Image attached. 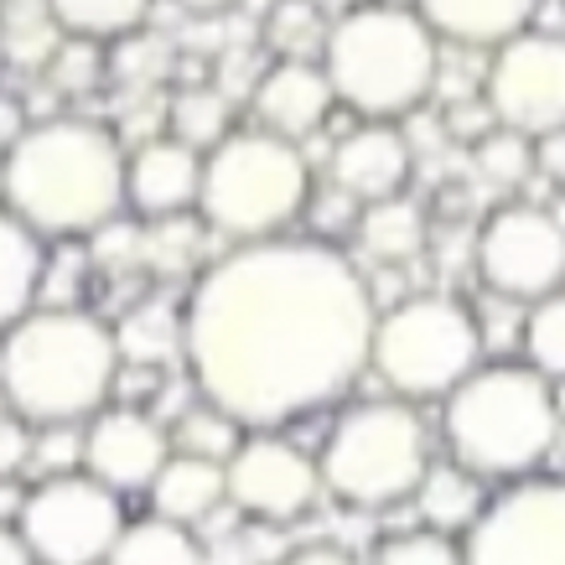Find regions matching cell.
I'll list each match as a JSON object with an SVG mask.
<instances>
[{
	"mask_svg": "<svg viewBox=\"0 0 565 565\" xmlns=\"http://www.w3.org/2000/svg\"><path fill=\"white\" fill-rule=\"evenodd\" d=\"M472 177L482 188L493 192H514V188H530L534 177V140L514 136V130H488V136L472 146Z\"/></svg>",
	"mask_w": 565,
	"mask_h": 565,
	"instance_id": "cell-31",
	"label": "cell"
},
{
	"mask_svg": "<svg viewBox=\"0 0 565 565\" xmlns=\"http://www.w3.org/2000/svg\"><path fill=\"white\" fill-rule=\"evenodd\" d=\"M198 192H203V151H192L182 140L156 136L125 156V203L146 223L198 213Z\"/></svg>",
	"mask_w": 565,
	"mask_h": 565,
	"instance_id": "cell-16",
	"label": "cell"
},
{
	"mask_svg": "<svg viewBox=\"0 0 565 565\" xmlns=\"http://www.w3.org/2000/svg\"><path fill=\"white\" fill-rule=\"evenodd\" d=\"M411 172H415V151H411V136H405L399 125L359 120L327 151V182L343 188L348 198L363 207L405 192L411 188Z\"/></svg>",
	"mask_w": 565,
	"mask_h": 565,
	"instance_id": "cell-15",
	"label": "cell"
},
{
	"mask_svg": "<svg viewBox=\"0 0 565 565\" xmlns=\"http://www.w3.org/2000/svg\"><path fill=\"white\" fill-rule=\"evenodd\" d=\"M244 436H249V430H244L239 420H228L218 405H207L203 394H198L188 411L172 420V451H182V457H203V462H228V457L239 451Z\"/></svg>",
	"mask_w": 565,
	"mask_h": 565,
	"instance_id": "cell-27",
	"label": "cell"
},
{
	"mask_svg": "<svg viewBox=\"0 0 565 565\" xmlns=\"http://www.w3.org/2000/svg\"><path fill=\"white\" fill-rule=\"evenodd\" d=\"M482 104L493 109L503 130L524 140H545L565 125V32H530L509 36L488 52L482 68Z\"/></svg>",
	"mask_w": 565,
	"mask_h": 565,
	"instance_id": "cell-12",
	"label": "cell"
},
{
	"mask_svg": "<svg viewBox=\"0 0 565 565\" xmlns=\"http://www.w3.org/2000/svg\"><path fill=\"white\" fill-rule=\"evenodd\" d=\"M0 565H36V561H32V550L21 545L17 524H0Z\"/></svg>",
	"mask_w": 565,
	"mask_h": 565,
	"instance_id": "cell-43",
	"label": "cell"
},
{
	"mask_svg": "<svg viewBox=\"0 0 565 565\" xmlns=\"http://www.w3.org/2000/svg\"><path fill=\"white\" fill-rule=\"evenodd\" d=\"M561 390L524 359H482L441 399V436L451 462L482 482H519L555 451Z\"/></svg>",
	"mask_w": 565,
	"mask_h": 565,
	"instance_id": "cell-4",
	"label": "cell"
},
{
	"mask_svg": "<svg viewBox=\"0 0 565 565\" xmlns=\"http://www.w3.org/2000/svg\"><path fill=\"white\" fill-rule=\"evenodd\" d=\"M457 545L462 565H565V478L503 482Z\"/></svg>",
	"mask_w": 565,
	"mask_h": 565,
	"instance_id": "cell-11",
	"label": "cell"
},
{
	"mask_svg": "<svg viewBox=\"0 0 565 565\" xmlns=\"http://www.w3.org/2000/svg\"><path fill=\"white\" fill-rule=\"evenodd\" d=\"M223 493L244 519L296 524L322 493V472L317 457H307L286 430H249L223 462Z\"/></svg>",
	"mask_w": 565,
	"mask_h": 565,
	"instance_id": "cell-13",
	"label": "cell"
},
{
	"mask_svg": "<svg viewBox=\"0 0 565 565\" xmlns=\"http://www.w3.org/2000/svg\"><path fill=\"white\" fill-rule=\"evenodd\" d=\"M115 353L125 369H156L167 374L172 363H182L188 353V322L182 307H172L167 296H146L115 322Z\"/></svg>",
	"mask_w": 565,
	"mask_h": 565,
	"instance_id": "cell-21",
	"label": "cell"
},
{
	"mask_svg": "<svg viewBox=\"0 0 565 565\" xmlns=\"http://www.w3.org/2000/svg\"><path fill=\"white\" fill-rule=\"evenodd\" d=\"M228 109H234V99L223 94V88H182L172 99V109H167V120H172V140H182V146H192V151H213L234 125H228Z\"/></svg>",
	"mask_w": 565,
	"mask_h": 565,
	"instance_id": "cell-28",
	"label": "cell"
},
{
	"mask_svg": "<svg viewBox=\"0 0 565 565\" xmlns=\"http://www.w3.org/2000/svg\"><path fill=\"white\" fill-rule=\"evenodd\" d=\"M478 332H482V359L498 353V343L519 348V338H524V307H519V301H503V296H488V301H482V317H478Z\"/></svg>",
	"mask_w": 565,
	"mask_h": 565,
	"instance_id": "cell-38",
	"label": "cell"
},
{
	"mask_svg": "<svg viewBox=\"0 0 565 565\" xmlns=\"http://www.w3.org/2000/svg\"><path fill=\"white\" fill-rule=\"evenodd\" d=\"M311 198V167L301 146L270 130H228L203 156L198 218L228 244H259L291 234Z\"/></svg>",
	"mask_w": 565,
	"mask_h": 565,
	"instance_id": "cell-6",
	"label": "cell"
},
{
	"mask_svg": "<svg viewBox=\"0 0 565 565\" xmlns=\"http://www.w3.org/2000/svg\"><path fill=\"white\" fill-rule=\"evenodd\" d=\"M430 467V430L415 405L405 399H359L348 405L322 451L317 472L322 488L348 509H394L420 488Z\"/></svg>",
	"mask_w": 565,
	"mask_h": 565,
	"instance_id": "cell-7",
	"label": "cell"
},
{
	"mask_svg": "<svg viewBox=\"0 0 565 565\" xmlns=\"http://www.w3.org/2000/svg\"><path fill=\"white\" fill-rule=\"evenodd\" d=\"M32 462V426L0 399V478H21Z\"/></svg>",
	"mask_w": 565,
	"mask_h": 565,
	"instance_id": "cell-39",
	"label": "cell"
},
{
	"mask_svg": "<svg viewBox=\"0 0 565 565\" xmlns=\"http://www.w3.org/2000/svg\"><path fill=\"white\" fill-rule=\"evenodd\" d=\"M120 379L115 327L88 307H32L0 332V399L26 426H84Z\"/></svg>",
	"mask_w": 565,
	"mask_h": 565,
	"instance_id": "cell-3",
	"label": "cell"
},
{
	"mask_svg": "<svg viewBox=\"0 0 565 565\" xmlns=\"http://www.w3.org/2000/svg\"><path fill=\"white\" fill-rule=\"evenodd\" d=\"M88 275H94V255L84 239H52L42 255V286H36V307H84Z\"/></svg>",
	"mask_w": 565,
	"mask_h": 565,
	"instance_id": "cell-32",
	"label": "cell"
},
{
	"mask_svg": "<svg viewBox=\"0 0 565 565\" xmlns=\"http://www.w3.org/2000/svg\"><path fill=\"white\" fill-rule=\"evenodd\" d=\"M359 213H363V203H353L343 188L322 182V188H311L301 223L311 228L307 239H322V244H338V249H343V239H353V228H359Z\"/></svg>",
	"mask_w": 565,
	"mask_h": 565,
	"instance_id": "cell-36",
	"label": "cell"
},
{
	"mask_svg": "<svg viewBox=\"0 0 565 565\" xmlns=\"http://www.w3.org/2000/svg\"><path fill=\"white\" fill-rule=\"evenodd\" d=\"M488 130H498V120H493V109H488L482 99H457V104H446V136L467 140V146H478Z\"/></svg>",
	"mask_w": 565,
	"mask_h": 565,
	"instance_id": "cell-40",
	"label": "cell"
},
{
	"mask_svg": "<svg viewBox=\"0 0 565 565\" xmlns=\"http://www.w3.org/2000/svg\"><path fill=\"white\" fill-rule=\"evenodd\" d=\"M182 322L192 390L244 430H286L363 379L379 311L338 244L280 234L198 270Z\"/></svg>",
	"mask_w": 565,
	"mask_h": 565,
	"instance_id": "cell-1",
	"label": "cell"
},
{
	"mask_svg": "<svg viewBox=\"0 0 565 565\" xmlns=\"http://www.w3.org/2000/svg\"><path fill=\"white\" fill-rule=\"evenodd\" d=\"M0 203L36 239H94L125 213V146L84 115H42L0 156Z\"/></svg>",
	"mask_w": 565,
	"mask_h": 565,
	"instance_id": "cell-2",
	"label": "cell"
},
{
	"mask_svg": "<svg viewBox=\"0 0 565 565\" xmlns=\"http://www.w3.org/2000/svg\"><path fill=\"white\" fill-rule=\"evenodd\" d=\"M534 172H545L550 188H565V125L550 130L545 140H534Z\"/></svg>",
	"mask_w": 565,
	"mask_h": 565,
	"instance_id": "cell-41",
	"label": "cell"
},
{
	"mask_svg": "<svg viewBox=\"0 0 565 565\" xmlns=\"http://www.w3.org/2000/svg\"><path fill=\"white\" fill-rule=\"evenodd\" d=\"M172 457V430L151 411L136 405H104L84 426V472L115 493H146L156 472Z\"/></svg>",
	"mask_w": 565,
	"mask_h": 565,
	"instance_id": "cell-14",
	"label": "cell"
},
{
	"mask_svg": "<svg viewBox=\"0 0 565 565\" xmlns=\"http://www.w3.org/2000/svg\"><path fill=\"white\" fill-rule=\"evenodd\" d=\"M322 73L332 99L369 125H394L436 94L441 42L411 0H363L327 26Z\"/></svg>",
	"mask_w": 565,
	"mask_h": 565,
	"instance_id": "cell-5",
	"label": "cell"
},
{
	"mask_svg": "<svg viewBox=\"0 0 565 565\" xmlns=\"http://www.w3.org/2000/svg\"><path fill=\"white\" fill-rule=\"evenodd\" d=\"M99 78H104V52H99V42L63 36V47L52 52V63H47V84L57 88V94L78 99V94H88V88H99Z\"/></svg>",
	"mask_w": 565,
	"mask_h": 565,
	"instance_id": "cell-37",
	"label": "cell"
},
{
	"mask_svg": "<svg viewBox=\"0 0 565 565\" xmlns=\"http://www.w3.org/2000/svg\"><path fill=\"white\" fill-rule=\"evenodd\" d=\"M104 565H203V545L182 524H167V519L146 514L125 524Z\"/></svg>",
	"mask_w": 565,
	"mask_h": 565,
	"instance_id": "cell-25",
	"label": "cell"
},
{
	"mask_svg": "<svg viewBox=\"0 0 565 565\" xmlns=\"http://www.w3.org/2000/svg\"><path fill=\"white\" fill-rule=\"evenodd\" d=\"M415 514H420V530H436V534H467L472 530V519L482 514V503H488V488L482 478H472L467 467H457L451 457L446 462H430L420 488H415Z\"/></svg>",
	"mask_w": 565,
	"mask_h": 565,
	"instance_id": "cell-22",
	"label": "cell"
},
{
	"mask_svg": "<svg viewBox=\"0 0 565 565\" xmlns=\"http://www.w3.org/2000/svg\"><path fill=\"white\" fill-rule=\"evenodd\" d=\"M146 498H151L156 519L192 530V524L213 519L223 503H228V493H223V462H203V457H182V451H172L167 467L156 472V482L146 488Z\"/></svg>",
	"mask_w": 565,
	"mask_h": 565,
	"instance_id": "cell-20",
	"label": "cell"
},
{
	"mask_svg": "<svg viewBox=\"0 0 565 565\" xmlns=\"http://www.w3.org/2000/svg\"><path fill=\"white\" fill-rule=\"evenodd\" d=\"M63 36L78 42H130L140 36L146 17H151V0H47Z\"/></svg>",
	"mask_w": 565,
	"mask_h": 565,
	"instance_id": "cell-26",
	"label": "cell"
},
{
	"mask_svg": "<svg viewBox=\"0 0 565 565\" xmlns=\"http://www.w3.org/2000/svg\"><path fill=\"white\" fill-rule=\"evenodd\" d=\"M275 565H359V561H353L343 545H301V550H291L286 561H275Z\"/></svg>",
	"mask_w": 565,
	"mask_h": 565,
	"instance_id": "cell-42",
	"label": "cell"
},
{
	"mask_svg": "<svg viewBox=\"0 0 565 565\" xmlns=\"http://www.w3.org/2000/svg\"><path fill=\"white\" fill-rule=\"evenodd\" d=\"M26 472L36 482L84 472V426H32V462H26Z\"/></svg>",
	"mask_w": 565,
	"mask_h": 565,
	"instance_id": "cell-35",
	"label": "cell"
},
{
	"mask_svg": "<svg viewBox=\"0 0 565 565\" xmlns=\"http://www.w3.org/2000/svg\"><path fill=\"white\" fill-rule=\"evenodd\" d=\"M472 265L488 296L534 307L565 291V218H555L545 203L493 207L472 234Z\"/></svg>",
	"mask_w": 565,
	"mask_h": 565,
	"instance_id": "cell-10",
	"label": "cell"
},
{
	"mask_svg": "<svg viewBox=\"0 0 565 565\" xmlns=\"http://www.w3.org/2000/svg\"><path fill=\"white\" fill-rule=\"evenodd\" d=\"M21 503H26V488L17 478H0V524H17Z\"/></svg>",
	"mask_w": 565,
	"mask_h": 565,
	"instance_id": "cell-44",
	"label": "cell"
},
{
	"mask_svg": "<svg viewBox=\"0 0 565 565\" xmlns=\"http://www.w3.org/2000/svg\"><path fill=\"white\" fill-rule=\"evenodd\" d=\"M327 26L317 0H275L270 17H265V42L275 47V57H291V63H317L327 42Z\"/></svg>",
	"mask_w": 565,
	"mask_h": 565,
	"instance_id": "cell-29",
	"label": "cell"
},
{
	"mask_svg": "<svg viewBox=\"0 0 565 565\" xmlns=\"http://www.w3.org/2000/svg\"><path fill=\"white\" fill-rule=\"evenodd\" d=\"M555 457H561V467H565V411H561V426H555Z\"/></svg>",
	"mask_w": 565,
	"mask_h": 565,
	"instance_id": "cell-46",
	"label": "cell"
},
{
	"mask_svg": "<svg viewBox=\"0 0 565 565\" xmlns=\"http://www.w3.org/2000/svg\"><path fill=\"white\" fill-rule=\"evenodd\" d=\"M42 255H47V244L0 203V332H11V327L36 307Z\"/></svg>",
	"mask_w": 565,
	"mask_h": 565,
	"instance_id": "cell-23",
	"label": "cell"
},
{
	"mask_svg": "<svg viewBox=\"0 0 565 565\" xmlns=\"http://www.w3.org/2000/svg\"><path fill=\"white\" fill-rule=\"evenodd\" d=\"M182 11H192V17H223V11H234L239 0H177Z\"/></svg>",
	"mask_w": 565,
	"mask_h": 565,
	"instance_id": "cell-45",
	"label": "cell"
},
{
	"mask_svg": "<svg viewBox=\"0 0 565 565\" xmlns=\"http://www.w3.org/2000/svg\"><path fill=\"white\" fill-rule=\"evenodd\" d=\"M369 565H462V545L436 530H399L379 540Z\"/></svg>",
	"mask_w": 565,
	"mask_h": 565,
	"instance_id": "cell-34",
	"label": "cell"
},
{
	"mask_svg": "<svg viewBox=\"0 0 565 565\" xmlns=\"http://www.w3.org/2000/svg\"><path fill=\"white\" fill-rule=\"evenodd\" d=\"M125 524V498L88 472L32 482L17 514V534L36 565H104Z\"/></svg>",
	"mask_w": 565,
	"mask_h": 565,
	"instance_id": "cell-9",
	"label": "cell"
},
{
	"mask_svg": "<svg viewBox=\"0 0 565 565\" xmlns=\"http://www.w3.org/2000/svg\"><path fill=\"white\" fill-rule=\"evenodd\" d=\"M198 249H203V218H167L156 223L151 234H140V265H151L161 275H177L198 265Z\"/></svg>",
	"mask_w": 565,
	"mask_h": 565,
	"instance_id": "cell-33",
	"label": "cell"
},
{
	"mask_svg": "<svg viewBox=\"0 0 565 565\" xmlns=\"http://www.w3.org/2000/svg\"><path fill=\"white\" fill-rule=\"evenodd\" d=\"M353 244L359 255L379 270H394V265H411L430 249V213L420 198L411 192H394L384 203H369L359 213V228H353Z\"/></svg>",
	"mask_w": 565,
	"mask_h": 565,
	"instance_id": "cell-19",
	"label": "cell"
},
{
	"mask_svg": "<svg viewBox=\"0 0 565 565\" xmlns=\"http://www.w3.org/2000/svg\"><path fill=\"white\" fill-rule=\"evenodd\" d=\"M519 359L540 369L550 384H565V291L545 296L524 307V338H519Z\"/></svg>",
	"mask_w": 565,
	"mask_h": 565,
	"instance_id": "cell-30",
	"label": "cell"
},
{
	"mask_svg": "<svg viewBox=\"0 0 565 565\" xmlns=\"http://www.w3.org/2000/svg\"><path fill=\"white\" fill-rule=\"evenodd\" d=\"M57 47H63V26L47 0H0V68L47 73Z\"/></svg>",
	"mask_w": 565,
	"mask_h": 565,
	"instance_id": "cell-24",
	"label": "cell"
},
{
	"mask_svg": "<svg viewBox=\"0 0 565 565\" xmlns=\"http://www.w3.org/2000/svg\"><path fill=\"white\" fill-rule=\"evenodd\" d=\"M482 363L478 311L446 291L405 296L399 307L379 311L369 369L384 379V390L405 405L446 399Z\"/></svg>",
	"mask_w": 565,
	"mask_h": 565,
	"instance_id": "cell-8",
	"label": "cell"
},
{
	"mask_svg": "<svg viewBox=\"0 0 565 565\" xmlns=\"http://www.w3.org/2000/svg\"><path fill=\"white\" fill-rule=\"evenodd\" d=\"M415 17L426 21L436 42L467 52H493L509 36L530 32L540 17V0H411Z\"/></svg>",
	"mask_w": 565,
	"mask_h": 565,
	"instance_id": "cell-18",
	"label": "cell"
},
{
	"mask_svg": "<svg viewBox=\"0 0 565 565\" xmlns=\"http://www.w3.org/2000/svg\"><path fill=\"white\" fill-rule=\"evenodd\" d=\"M249 109H255L259 130L301 146L307 136H317L327 120H332V84H327L322 63H291V57H275L270 68L259 73L255 94H249Z\"/></svg>",
	"mask_w": 565,
	"mask_h": 565,
	"instance_id": "cell-17",
	"label": "cell"
}]
</instances>
